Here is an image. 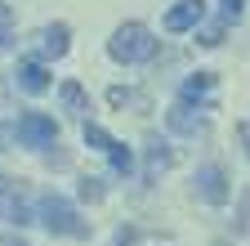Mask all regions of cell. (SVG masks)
<instances>
[{
  "label": "cell",
  "instance_id": "cell-1",
  "mask_svg": "<svg viewBox=\"0 0 250 246\" xmlns=\"http://www.w3.org/2000/svg\"><path fill=\"white\" fill-rule=\"evenodd\" d=\"M107 54L116 58V63H125V67L152 63V58H156V41H152V32L143 22H121L112 32V41H107Z\"/></svg>",
  "mask_w": 250,
  "mask_h": 246
},
{
  "label": "cell",
  "instance_id": "cell-2",
  "mask_svg": "<svg viewBox=\"0 0 250 246\" xmlns=\"http://www.w3.org/2000/svg\"><path fill=\"white\" fill-rule=\"evenodd\" d=\"M36 220H41L54 237H85V233H89L85 220L76 215V206H72L67 197H58V193H45V197L36 201Z\"/></svg>",
  "mask_w": 250,
  "mask_h": 246
},
{
  "label": "cell",
  "instance_id": "cell-3",
  "mask_svg": "<svg viewBox=\"0 0 250 246\" xmlns=\"http://www.w3.org/2000/svg\"><path fill=\"white\" fill-rule=\"evenodd\" d=\"M18 143L22 148H54L58 143L54 116H45V112H22L18 116Z\"/></svg>",
  "mask_w": 250,
  "mask_h": 246
},
{
  "label": "cell",
  "instance_id": "cell-4",
  "mask_svg": "<svg viewBox=\"0 0 250 246\" xmlns=\"http://www.w3.org/2000/svg\"><path fill=\"white\" fill-rule=\"evenodd\" d=\"M85 143H94V148H99L103 157L112 161V170H116V175H130V170H134V152L125 148L121 139H112L103 126H85Z\"/></svg>",
  "mask_w": 250,
  "mask_h": 246
},
{
  "label": "cell",
  "instance_id": "cell-5",
  "mask_svg": "<svg viewBox=\"0 0 250 246\" xmlns=\"http://www.w3.org/2000/svg\"><path fill=\"white\" fill-rule=\"evenodd\" d=\"M192 188H197L201 201L224 206V201H228V170L219 166V161H206V166L197 170V179H192Z\"/></svg>",
  "mask_w": 250,
  "mask_h": 246
},
{
  "label": "cell",
  "instance_id": "cell-6",
  "mask_svg": "<svg viewBox=\"0 0 250 246\" xmlns=\"http://www.w3.org/2000/svg\"><path fill=\"white\" fill-rule=\"evenodd\" d=\"M206 18V0H179L166 14V32H197Z\"/></svg>",
  "mask_w": 250,
  "mask_h": 246
},
{
  "label": "cell",
  "instance_id": "cell-7",
  "mask_svg": "<svg viewBox=\"0 0 250 246\" xmlns=\"http://www.w3.org/2000/svg\"><path fill=\"white\" fill-rule=\"evenodd\" d=\"M67 41H72V27L67 22H49V27H41L36 49H41V58H62L67 54Z\"/></svg>",
  "mask_w": 250,
  "mask_h": 246
},
{
  "label": "cell",
  "instance_id": "cell-8",
  "mask_svg": "<svg viewBox=\"0 0 250 246\" xmlns=\"http://www.w3.org/2000/svg\"><path fill=\"white\" fill-rule=\"evenodd\" d=\"M0 215L9 224H27V201H22V188L9 179H0Z\"/></svg>",
  "mask_w": 250,
  "mask_h": 246
},
{
  "label": "cell",
  "instance_id": "cell-9",
  "mask_svg": "<svg viewBox=\"0 0 250 246\" xmlns=\"http://www.w3.org/2000/svg\"><path fill=\"white\" fill-rule=\"evenodd\" d=\"M18 89H27V94H45L49 89V72L36 63V58H27V63H18Z\"/></svg>",
  "mask_w": 250,
  "mask_h": 246
},
{
  "label": "cell",
  "instance_id": "cell-10",
  "mask_svg": "<svg viewBox=\"0 0 250 246\" xmlns=\"http://www.w3.org/2000/svg\"><path fill=\"white\" fill-rule=\"evenodd\" d=\"M210 89H214V72H197V76H188L183 89H179V103H210Z\"/></svg>",
  "mask_w": 250,
  "mask_h": 246
},
{
  "label": "cell",
  "instance_id": "cell-11",
  "mask_svg": "<svg viewBox=\"0 0 250 246\" xmlns=\"http://www.w3.org/2000/svg\"><path fill=\"white\" fill-rule=\"evenodd\" d=\"M170 161H174V157H170V148H166L161 139H147V170H143V179L156 183V175H166Z\"/></svg>",
  "mask_w": 250,
  "mask_h": 246
},
{
  "label": "cell",
  "instance_id": "cell-12",
  "mask_svg": "<svg viewBox=\"0 0 250 246\" xmlns=\"http://www.w3.org/2000/svg\"><path fill=\"white\" fill-rule=\"evenodd\" d=\"M58 99H62V108H67V112H89V94H85L76 81H62V85H58Z\"/></svg>",
  "mask_w": 250,
  "mask_h": 246
},
{
  "label": "cell",
  "instance_id": "cell-13",
  "mask_svg": "<svg viewBox=\"0 0 250 246\" xmlns=\"http://www.w3.org/2000/svg\"><path fill=\"white\" fill-rule=\"evenodd\" d=\"M170 126H174V130H183V134H192V130H201V126H206V116H192V108L179 103V108L170 112Z\"/></svg>",
  "mask_w": 250,
  "mask_h": 246
},
{
  "label": "cell",
  "instance_id": "cell-14",
  "mask_svg": "<svg viewBox=\"0 0 250 246\" xmlns=\"http://www.w3.org/2000/svg\"><path fill=\"white\" fill-rule=\"evenodd\" d=\"M224 27H228V22H210V27H197V45H206V49L224 45Z\"/></svg>",
  "mask_w": 250,
  "mask_h": 246
},
{
  "label": "cell",
  "instance_id": "cell-15",
  "mask_svg": "<svg viewBox=\"0 0 250 246\" xmlns=\"http://www.w3.org/2000/svg\"><path fill=\"white\" fill-rule=\"evenodd\" d=\"M9 41H14V9L0 0V49H9Z\"/></svg>",
  "mask_w": 250,
  "mask_h": 246
},
{
  "label": "cell",
  "instance_id": "cell-16",
  "mask_svg": "<svg viewBox=\"0 0 250 246\" xmlns=\"http://www.w3.org/2000/svg\"><path fill=\"white\" fill-rule=\"evenodd\" d=\"M107 103H112V108H125V103H139V108H143V99L134 94V89H125V85H112V89H107Z\"/></svg>",
  "mask_w": 250,
  "mask_h": 246
},
{
  "label": "cell",
  "instance_id": "cell-17",
  "mask_svg": "<svg viewBox=\"0 0 250 246\" xmlns=\"http://www.w3.org/2000/svg\"><path fill=\"white\" fill-rule=\"evenodd\" d=\"M81 197L85 201H103V183L99 179H81Z\"/></svg>",
  "mask_w": 250,
  "mask_h": 246
},
{
  "label": "cell",
  "instance_id": "cell-18",
  "mask_svg": "<svg viewBox=\"0 0 250 246\" xmlns=\"http://www.w3.org/2000/svg\"><path fill=\"white\" fill-rule=\"evenodd\" d=\"M246 14V0H224V22H237Z\"/></svg>",
  "mask_w": 250,
  "mask_h": 246
},
{
  "label": "cell",
  "instance_id": "cell-19",
  "mask_svg": "<svg viewBox=\"0 0 250 246\" xmlns=\"http://www.w3.org/2000/svg\"><path fill=\"white\" fill-rule=\"evenodd\" d=\"M237 139L246 143V157H250V121H241V126H237Z\"/></svg>",
  "mask_w": 250,
  "mask_h": 246
},
{
  "label": "cell",
  "instance_id": "cell-20",
  "mask_svg": "<svg viewBox=\"0 0 250 246\" xmlns=\"http://www.w3.org/2000/svg\"><path fill=\"white\" fill-rule=\"evenodd\" d=\"M0 246H27L22 237H14V233H0Z\"/></svg>",
  "mask_w": 250,
  "mask_h": 246
},
{
  "label": "cell",
  "instance_id": "cell-21",
  "mask_svg": "<svg viewBox=\"0 0 250 246\" xmlns=\"http://www.w3.org/2000/svg\"><path fill=\"white\" fill-rule=\"evenodd\" d=\"M246 215H250V197H246Z\"/></svg>",
  "mask_w": 250,
  "mask_h": 246
}]
</instances>
